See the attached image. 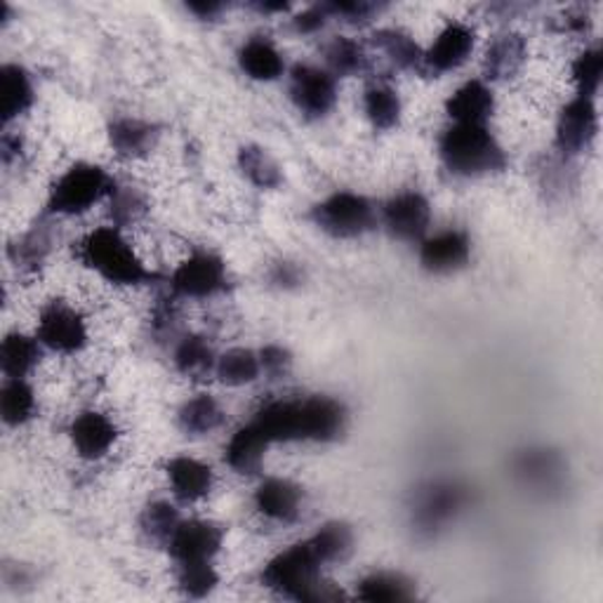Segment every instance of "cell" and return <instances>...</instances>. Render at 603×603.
<instances>
[{
    "label": "cell",
    "mask_w": 603,
    "mask_h": 603,
    "mask_svg": "<svg viewBox=\"0 0 603 603\" xmlns=\"http://www.w3.org/2000/svg\"><path fill=\"white\" fill-rule=\"evenodd\" d=\"M252 423L262 429L269 444L335 441L346 427V410L331 396L271 401L258 410Z\"/></svg>",
    "instance_id": "6da1fadb"
},
{
    "label": "cell",
    "mask_w": 603,
    "mask_h": 603,
    "mask_svg": "<svg viewBox=\"0 0 603 603\" xmlns=\"http://www.w3.org/2000/svg\"><path fill=\"white\" fill-rule=\"evenodd\" d=\"M323 561L312 542L304 540L273 557L262 571V584L295 601H337L342 592L321 578Z\"/></svg>",
    "instance_id": "7a4b0ae2"
},
{
    "label": "cell",
    "mask_w": 603,
    "mask_h": 603,
    "mask_svg": "<svg viewBox=\"0 0 603 603\" xmlns=\"http://www.w3.org/2000/svg\"><path fill=\"white\" fill-rule=\"evenodd\" d=\"M441 160L453 175L481 177L500 173L507 166V154L486 125L455 123L438 142Z\"/></svg>",
    "instance_id": "3957f363"
},
{
    "label": "cell",
    "mask_w": 603,
    "mask_h": 603,
    "mask_svg": "<svg viewBox=\"0 0 603 603\" xmlns=\"http://www.w3.org/2000/svg\"><path fill=\"white\" fill-rule=\"evenodd\" d=\"M79 260L87 269L97 271L104 281L116 285H142L156 279L116 227L90 231L79 243Z\"/></svg>",
    "instance_id": "277c9868"
},
{
    "label": "cell",
    "mask_w": 603,
    "mask_h": 603,
    "mask_svg": "<svg viewBox=\"0 0 603 603\" xmlns=\"http://www.w3.org/2000/svg\"><path fill=\"white\" fill-rule=\"evenodd\" d=\"M116 189L114 179L95 163H76L50 189L48 212L52 215H81L93 208L104 196Z\"/></svg>",
    "instance_id": "5b68a950"
},
{
    "label": "cell",
    "mask_w": 603,
    "mask_h": 603,
    "mask_svg": "<svg viewBox=\"0 0 603 603\" xmlns=\"http://www.w3.org/2000/svg\"><path fill=\"white\" fill-rule=\"evenodd\" d=\"M314 222L335 239H358L375 227V208L361 194L335 191L314 208Z\"/></svg>",
    "instance_id": "8992f818"
},
{
    "label": "cell",
    "mask_w": 603,
    "mask_h": 603,
    "mask_svg": "<svg viewBox=\"0 0 603 603\" xmlns=\"http://www.w3.org/2000/svg\"><path fill=\"white\" fill-rule=\"evenodd\" d=\"M170 285L175 295L179 298L191 300L212 298L217 292L227 290L229 285L227 264L219 254L210 250H198L175 269Z\"/></svg>",
    "instance_id": "52a82bcc"
},
{
    "label": "cell",
    "mask_w": 603,
    "mask_h": 603,
    "mask_svg": "<svg viewBox=\"0 0 603 603\" xmlns=\"http://www.w3.org/2000/svg\"><path fill=\"white\" fill-rule=\"evenodd\" d=\"M467 492L455 481H434L417 492L413 523L419 533L434 536L465 507Z\"/></svg>",
    "instance_id": "ba28073f"
},
{
    "label": "cell",
    "mask_w": 603,
    "mask_h": 603,
    "mask_svg": "<svg viewBox=\"0 0 603 603\" xmlns=\"http://www.w3.org/2000/svg\"><path fill=\"white\" fill-rule=\"evenodd\" d=\"M290 100L309 118L331 114L337 102L335 76L314 64H298L290 73Z\"/></svg>",
    "instance_id": "9c48e42d"
},
{
    "label": "cell",
    "mask_w": 603,
    "mask_h": 603,
    "mask_svg": "<svg viewBox=\"0 0 603 603\" xmlns=\"http://www.w3.org/2000/svg\"><path fill=\"white\" fill-rule=\"evenodd\" d=\"M39 342L60 354H76L87 344V325L76 309L52 300L39 321Z\"/></svg>",
    "instance_id": "30bf717a"
},
{
    "label": "cell",
    "mask_w": 603,
    "mask_h": 603,
    "mask_svg": "<svg viewBox=\"0 0 603 603\" xmlns=\"http://www.w3.org/2000/svg\"><path fill=\"white\" fill-rule=\"evenodd\" d=\"M387 231L398 241H419L429 229L432 208L429 200L419 191H404L389 198L382 208Z\"/></svg>",
    "instance_id": "8fae6325"
},
{
    "label": "cell",
    "mask_w": 603,
    "mask_h": 603,
    "mask_svg": "<svg viewBox=\"0 0 603 603\" xmlns=\"http://www.w3.org/2000/svg\"><path fill=\"white\" fill-rule=\"evenodd\" d=\"M599 131V116L594 100L590 97H573L561 108L557 121V149L561 154H580L590 149Z\"/></svg>",
    "instance_id": "7c38bea8"
},
{
    "label": "cell",
    "mask_w": 603,
    "mask_h": 603,
    "mask_svg": "<svg viewBox=\"0 0 603 603\" xmlns=\"http://www.w3.org/2000/svg\"><path fill=\"white\" fill-rule=\"evenodd\" d=\"M219 547H222V531H219V526L200 519L181 521L168 542L170 557L177 563L212 561Z\"/></svg>",
    "instance_id": "4fadbf2b"
},
{
    "label": "cell",
    "mask_w": 603,
    "mask_h": 603,
    "mask_svg": "<svg viewBox=\"0 0 603 603\" xmlns=\"http://www.w3.org/2000/svg\"><path fill=\"white\" fill-rule=\"evenodd\" d=\"M474 50V29L465 22H450L436 35L427 52H423V71L446 73L467 62Z\"/></svg>",
    "instance_id": "5bb4252c"
},
{
    "label": "cell",
    "mask_w": 603,
    "mask_h": 603,
    "mask_svg": "<svg viewBox=\"0 0 603 603\" xmlns=\"http://www.w3.org/2000/svg\"><path fill=\"white\" fill-rule=\"evenodd\" d=\"M69 436L73 448L79 450L85 460H100L116 444L118 429L116 425L100 410H83L73 417L69 427Z\"/></svg>",
    "instance_id": "9a60e30c"
},
{
    "label": "cell",
    "mask_w": 603,
    "mask_h": 603,
    "mask_svg": "<svg viewBox=\"0 0 603 603\" xmlns=\"http://www.w3.org/2000/svg\"><path fill=\"white\" fill-rule=\"evenodd\" d=\"M471 258V241L469 236L460 229H448L419 246V262L427 271L434 273H450L462 269Z\"/></svg>",
    "instance_id": "2e32d148"
},
{
    "label": "cell",
    "mask_w": 603,
    "mask_h": 603,
    "mask_svg": "<svg viewBox=\"0 0 603 603\" xmlns=\"http://www.w3.org/2000/svg\"><path fill=\"white\" fill-rule=\"evenodd\" d=\"M302 502H304V490L288 479H267L254 490V507L262 517L290 523L302 514Z\"/></svg>",
    "instance_id": "e0dca14e"
},
{
    "label": "cell",
    "mask_w": 603,
    "mask_h": 603,
    "mask_svg": "<svg viewBox=\"0 0 603 603\" xmlns=\"http://www.w3.org/2000/svg\"><path fill=\"white\" fill-rule=\"evenodd\" d=\"M492 112H496V97H492V90L479 79L460 85L446 102V114L455 123L486 125Z\"/></svg>",
    "instance_id": "ac0fdd59"
},
{
    "label": "cell",
    "mask_w": 603,
    "mask_h": 603,
    "mask_svg": "<svg viewBox=\"0 0 603 603\" xmlns=\"http://www.w3.org/2000/svg\"><path fill=\"white\" fill-rule=\"evenodd\" d=\"M166 469H168L173 492L181 502L204 500L212 490L215 474L206 462L187 458V455H179V458H173L168 462Z\"/></svg>",
    "instance_id": "d6986e66"
},
{
    "label": "cell",
    "mask_w": 603,
    "mask_h": 603,
    "mask_svg": "<svg viewBox=\"0 0 603 603\" xmlns=\"http://www.w3.org/2000/svg\"><path fill=\"white\" fill-rule=\"evenodd\" d=\"M269 446H271L269 438L250 419L248 425H243L239 432H236L229 438V444L225 448V460L233 471L258 474Z\"/></svg>",
    "instance_id": "ffe728a7"
},
{
    "label": "cell",
    "mask_w": 603,
    "mask_h": 603,
    "mask_svg": "<svg viewBox=\"0 0 603 603\" xmlns=\"http://www.w3.org/2000/svg\"><path fill=\"white\" fill-rule=\"evenodd\" d=\"M108 139H112V146L121 156L139 158L149 154L156 146L158 127L142 118L123 116L108 125Z\"/></svg>",
    "instance_id": "44dd1931"
},
{
    "label": "cell",
    "mask_w": 603,
    "mask_h": 603,
    "mask_svg": "<svg viewBox=\"0 0 603 603\" xmlns=\"http://www.w3.org/2000/svg\"><path fill=\"white\" fill-rule=\"evenodd\" d=\"M239 64L243 73L254 81H277L283 69V54L273 45L267 35H252L239 50Z\"/></svg>",
    "instance_id": "7402d4cb"
},
{
    "label": "cell",
    "mask_w": 603,
    "mask_h": 603,
    "mask_svg": "<svg viewBox=\"0 0 603 603\" xmlns=\"http://www.w3.org/2000/svg\"><path fill=\"white\" fill-rule=\"evenodd\" d=\"M528 45L521 33H502L488 45L486 76L492 81L511 79L523 66Z\"/></svg>",
    "instance_id": "603a6c76"
},
{
    "label": "cell",
    "mask_w": 603,
    "mask_h": 603,
    "mask_svg": "<svg viewBox=\"0 0 603 603\" xmlns=\"http://www.w3.org/2000/svg\"><path fill=\"white\" fill-rule=\"evenodd\" d=\"M33 104V85L29 73L20 64H6L0 69V114L3 121L22 116Z\"/></svg>",
    "instance_id": "cb8c5ba5"
},
{
    "label": "cell",
    "mask_w": 603,
    "mask_h": 603,
    "mask_svg": "<svg viewBox=\"0 0 603 603\" xmlns=\"http://www.w3.org/2000/svg\"><path fill=\"white\" fill-rule=\"evenodd\" d=\"M356 596L361 601H377V603H394V601H413L417 596L415 584L401 573L377 571L365 575L358 588Z\"/></svg>",
    "instance_id": "d4e9b609"
},
{
    "label": "cell",
    "mask_w": 603,
    "mask_h": 603,
    "mask_svg": "<svg viewBox=\"0 0 603 603\" xmlns=\"http://www.w3.org/2000/svg\"><path fill=\"white\" fill-rule=\"evenodd\" d=\"M363 112L375 131H392L401 121V97L389 83H373L363 95Z\"/></svg>",
    "instance_id": "484cf974"
},
{
    "label": "cell",
    "mask_w": 603,
    "mask_h": 603,
    "mask_svg": "<svg viewBox=\"0 0 603 603\" xmlns=\"http://www.w3.org/2000/svg\"><path fill=\"white\" fill-rule=\"evenodd\" d=\"M239 168L260 189H279L283 185L281 166L258 144H248L239 152Z\"/></svg>",
    "instance_id": "4316f807"
},
{
    "label": "cell",
    "mask_w": 603,
    "mask_h": 603,
    "mask_svg": "<svg viewBox=\"0 0 603 603\" xmlns=\"http://www.w3.org/2000/svg\"><path fill=\"white\" fill-rule=\"evenodd\" d=\"M41 361V346L33 337L22 333H10L0 346V363L8 377H24Z\"/></svg>",
    "instance_id": "83f0119b"
},
{
    "label": "cell",
    "mask_w": 603,
    "mask_h": 603,
    "mask_svg": "<svg viewBox=\"0 0 603 603\" xmlns=\"http://www.w3.org/2000/svg\"><path fill=\"white\" fill-rule=\"evenodd\" d=\"M215 373L229 387L250 385V382L258 380L260 373H262L260 354H254V352L239 346V350H231V352H227V354H222L217 358Z\"/></svg>",
    "instance_id": "f1b7e54d"
},
{
    "label": "cell",
    "mask_w": 603,
    "mask_h": 603,
    "mask_svg": "<svg viewBox=\"0 0 603 603\" xmlns=\"http://www.w3.org/2000/svg\"><path fill=\"white\" fill-rule=\"evenodd\" d=\"M225 423V410L210 394H198L179 408V427L187 434H210Z\"/></svg>",
    "instance_id": "f546056e"
},
{
    "label": "cell",
    "mask_w": 603,
    "mask_h": 603,
    "mask_svg": "<svg viewBox=\"0 0 603 603\" xmlns=\"http://www.w3.org/2000/svg\"><path fill=\"white\" fill-rule=\"evenodd\" d=\"M309 542H312V547L316 550L319 559L323 561V565H328V563L344 561L346 557L352 554L354 533L346 523L331 521V523H325L323 528H319V531L312 538H309Z\"/></svg>",
    "instance_id": "4dcf8cb0"
},
{
    "label": "cell",
    "mask_w": 603,
    "mask_h": 603,
    "mask_svg": "<svg viewBox=\"0 0 603 603\" xmlns=\"http://www.w3.org/2000/svg\"><path fill=\"white\" fill-rule=\"evenodd\" d=\"M0 413H3L6 425L20 427L35 413V396L24 377H10L0 394Z\"/></svg>",
    "instance_id": "1f68e13d"
},
{
    "label": "cell",
    "mask_w": 603,
    "mask_h": 603,
    "mask_svg": "<svg viewBox=\"0 0 603 603\" xmlns=\"http://www.w3.org/2000/svg\"><path fill=\"white\" fill-rule=\"evenodd\" d=\"M175 365H177L179 373L200 380V377H206L210 371H215L217 358H215L212 346L208 344L206 337L187 335L177 344Z\"/></svg>",
    "instance_id": "d6a6232c"
},
{
    "label": "cell",
    "mask_w": 603,
    "mask_h": 603,
    "mask_svg": "<svg viewBox=\"0 0 603 603\" xmlns=\"http://www.w3.org/2000/svg\"><path fill=\"white\" fill-rule=\"evenodd\" d=\"M375 45L387 54L398 69L423 71V50L417 48L413 35L401 29H382L375 33Z\"/></svg>",
    "instance_id": "836d02e7"
},
{
    "label": "cell",
    "mask_w": 603,
    "mask_h": 603,
    "mask_svg": "<svg viewBox=\"0 0 603 603\" xmlns=\"http://www.w3.org/2000/svg\"><path fill=\"white\" fill-rule=\"evenodd\" d=\"M179 523H181L179 511L170 502H163V500L146 505V509L142 511V519H139L144 536L149 538L152 542L166 544V547H168L170 538L175 536Z\"/></svg>",
    "instance_id": "e575fe53"
},
{
    "label": "cell",
    "mask_w": 603,
    "mask_h": 603,
    "mask_svg": "<svg viewBox=\"0 0 603 603\" xmlns=\"http://www.w3.org/2000/svg\"><path fill=\"white\" fill-rule=\"evenodd\" d=\"M325 60L333 76H356V73H363L368 69V58H365L361 43L344 39V35H340V39L328 45Z\"/></svg>",
    "instance_id": "d590c367"
},
{
    "label": "cell",
    "mask_w": 603,
    "mask_h": 603,
    "mask_svg": "<svg viewBox=\"0 0 603 603\" xmlns=\"http://www.w3.org/2000/svg\"><path fill=\"white\" fill-rule=\"evenodd\" d=\"M177 582H179V590H181V592L198 599V596L210 594V592L217 588L219 575H217V571H215L212 561L179 563Z\"/></svg>",
    "instance_id": "8d00e7d4"
},
{
    "label": "cell",
    "mask_w": 603,
    "mask_h": 603,
    "mask_svg": "<svg viewBox=\"0 0 603 603\" xmlns=\"http://www.w3.org/2000/svg\"><path fill=\"white\" fill-rule=\"evenodd\" d=\"M601 76H603V52L599 48L584 50L573 62V81L578 85V95L594 100V95L599 93Z\"/></svg>",
    "instance_id": "74e56055"
},
{
    "label": "cell",
    "mask_w": 603,
    "mask_h": 603,
    "mask_svg": "<svg viewBox=\"0 0 603 603\" xmlns=\"http://www.w3.org/2000/svg\"><path fill=\"white\" fill-rule=\"evenodd\" d=\"M146 208H149V204H146V198L137 189L118 187L112 194V210L108 212H112L116 229H121L127 225H135L137 219L144 217Z\"/></svg>",
    "instance_id": "f35d334b"
},
{
    "label": "cell",
    "mask_w": 603,
    "mask_h": 603,
    "mask_svg": "<svg viewBox=\"0 0 603 603\" xmlns=\"http://www.w3.org/2000/svg\"><path fill=\"white\" fill-rule=\"evenodd\" d=\"M48 248H50L48 231H45L43 227H41V229L35 227L33 231H29V233L24 236V239H22L20 243H17V246L12 248V252H14V262H17V264H22V267H31V269L41 267V262H43V258H45Z\"/></svg>",
    "instance_id": "ab89813d"
},
{
    "label": "cell",
    "mask_w": 603,
    "mask_h": 603,
    "mask_svg": "<svg viewBox=\"0 0 603 603\" xmlns=\"http://www.w3.org/2000/svg\"><path fill=\"white\" fill-rule=\"evenodd\" d=\"M260 363L264 375H269V380H279L283 375H288L290 365H292V356L281 344H267L264 350L260 352Z\"/></svg>",
    "instance_id": "60d3db41"
},
{
    "label": "cell",
    "mask_w": 603,
    "mask_h": 603,
    "mask_svg": "<svg viewBox=\"0 0 603 603\" xmlns=\"http://www.w3.org/2000/svg\"><path fill=\"white\" fill-rule=\"evenodd\" d=\"M325 10L333 14H342L350 22H365V17H371L377 10V6L363 3V0H350V3H328Z\"/></svg>",
    "instance_id": "b9f144b4"
},
{
    "label": "cell",
    "mask_w": 603,
    "mask_h": 603,
    "mask_svg": "<svg viewBox=\"0 0 603 603\" xmlns=\"http://www.w3.org/2000/svg\"><path fill=\"white\" fill-rule=\"evenodd\" d=\"M325 6H314V8H306L302 10L295 20H292V27H295V31L300 33H314L319 29H323L325 24Z\"/></svg>",
    "instance_id": "7bdbcfd3"
},
{
    "label": "cell",
    "mask_w": 603,
    "mask_h": 603,
    "mask_svg": "<svg viewBox=\"0 0 603 603\" xmlns=\"http://www.w3.org/2000/svg\"><path fill=\"white\" fill-rule=\"evenodd\" d=\"M273 283H281V285H292L300 281V269L295 264H288V262H281L277 269H273Z\"/></svg>",
    "instance_id": "ee69618b"
},
{
    "label": "cell",
    "mask_w": 603,
    "mask_h": 603,
    "mask_svg": "<svg viewBox=\"0 0 603 603\" xmlns=\"http://www.w3.org/2000/svg\"><path fill=\"white\" fill-rule=\"evenodd\" d=\"M187 8H189L191 12H196L198 17H204V20H212L215 14H219V12L225 10L222 3H212V0H210V3H206V0H200V3H189Z\"/></svg>",
    "instance_id": "f6af8a7d"
},
{
    "label": "cell",
    "mask_w": 603,
    "mask_h": 603,
    "mask_svg": "<svg viewBox=\"0 0 603 603\" xmlns=\"http://www.w3.org/2000/svg\"><path fill=\"white\" fill-rule=\"evenodd\" d=\"M22 154V139L20 137H3V160L10 163L12 156Z\"/></svg>",
    "instance_id": "bcb514c9"
},
{
    "label": "cell",
    "mask_w": 603,
    "mask_h": 603,
    "mask_svg": "<svg viewBox=\"0 0 603 603\" xmlns=\"http://www.w3.org/2000/svg\"><path fill=\"white\" fill-rule=\"evenodd\" d=\"M260 12H283L288 10V3H258L254 6Z\"/></svg>",
    "instance_id": "7dc6e473"
}]
</instances>
